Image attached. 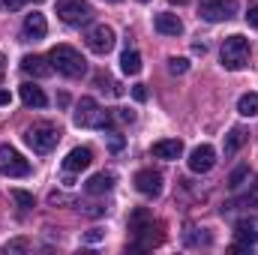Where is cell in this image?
Here are the masks:
<instances>
[{
    "label": "cell",
    "instance_id": "obj_17",
    "mask_svg": "<svg viewBox=\"0 0 258 255\" xmlns=\"http://www.w3.org/2000/svg\"><path fill=\"white\" fill-rule=\"evenodd\" d=\"M234 240H237V246L240 249H249V246H255V240H258V231H255V225L252 222H237L234 225Z\"/></svg>",
    "mask_w": 258,
    "mask_h": 255
},
{
    "label": "cell",
    "instance_id": "obj_10",
    "mask_svg": "<svg viewBox=\"0 0 258 255\" xmlns=\"http://www.w3.org/2000/svg\"><path fill=\"white\" fill-rule=\"evenodd\" d=\"M135 189L141 192V195L156 198V195L162 192V174L153 171V168H141V171L135 174Z\"/></svg>",
    "mask_w": 258,
    "mask_h": 255
},
{
    "label": "cell",
    "instance_id": "obj_32",
    "mask_svg": "<svg viewBox=\"0 0 258 255\" xmlns=\"http://www.w3.org/2000/svg\"><path fill=\"white\" fill-rule=\"evenodd\" d=\"M24 3H27V0H3V6H6V9H21Z\"/></svg>",
    "mask_w": 258,
    "mask_h": 255
},
{
    "label": "cell",
    "instance_id": "obj_25",
    "mask_svg": "<svg viewBox=\"0 0 258 255\" xmlns=\"http://www.w3.org/2000/svg\"><path fill=\"white\" fill-rule=\"evenodd\" d=\"M186 69H189V60L186 57H171L168 60V72H174V75H183Z\"/></svg>",
    "mask_w": 258,
    "mask_h": 255
},
{
    "label": "cell",
    "instance_id": "obj_12",
    "mask_svg": "<svg viewBox=\"0 0 258 255\" xmlns=\"http://www.w3.org/2000/svg\"><path fill=\"white\" fill-rule=\"evenodd\" d=\"M21 69H24L27 75H33V78H48V75L54 72L51 60L42 57V54H27V57H21Z\"/></svg>",
    "mask_w": 258,
    "mask_h": 255
},
{
    "label": "cell",
    "instance_id": "obj_24",
    "mask_svg": "<svg viewBox=\"0 0 258 255\" xmlns=\"http://www.w3.org/2000/svg\"><path fill=\"white\" fill-rule=\"evenodd\" d=\"M93 81H96V87H99V90H105V87H108V93H114V96L120 93V87H117V84H114V81H111L108 75H102V72H99V75H96Z\"/></svg>",
    "mask_w": 258,
    "mask_h": 255
},
{
    "label": "cell",
    "instance_id": "obj_15",
    "mask_svg": "<svg viewBox=\"0 0 258 255\" xmlns=\"http://www.w3.org/2000/svg\"><path fill=\"white\" fill-rule=\"evenodd\" d=\"M153 27H156L162 36H180V33H183V21H180L177 15H171V12H159L156 21H153Z\"/></svg>",
    "mask_w": 258,
    "mask_h": 255
},
{
    "label": "cell",
    "instance_id": "obj_36",
    "mask_svg": "<svg viewBox=\"0 0 258 255\" xmlns=\"http://www.w3.org/2000/svg\"><path fill=\"white\" fill-rule=\"evenodd\" d=\"M111 3H117V0H111Z\"/></svg>",
    "mask_w": 258,
    "mask_h": 255
},
{
    "label": "cell",
    "instance_id": "obj_35",
    "mask_svg": "<svg viewBox=\"0 0 258 255\" xmlns=\"http://www.w3.org/2000/svg\"><path fill=\"white\" fill-rule=\"evenodd\" d=\"M33 3H42V0H33Z\"/></svg>",
    "mask_w": 258,
    "mask_h": 255
},
{
    "label": "cell",
    "instance_id": "obj_16",
    "mask_svg": "<svg viewBox=\"0 0 258 255\" xmlns=\"http://www.w3.org/2000/svg\"><path fill=\"white\" fill-rule=\"evenodd\" d=\"M183 153V141L180 138H162L153 144V156L156 159H177Z\"/></svg>",
    "mask_w": 258,
    "mask_h": 255
},
{
    "label": "cell",
    "instance_id": "obj_9",
    "mask_svg": "<svg viewBox=\"0 0 258 255\" xmlns=\"http://www.w3.org/2000/svg\"><path fill=\"white\" fill-rule=\"evenodd\" d=\"M213 165H216V150L210 144H198L192 153H189V171H195V174H204Z\"/></svg>",
    "mask_w": 258,
    "mask_h": 255
},
{
    "label": "cell",
    "instance_id": "obj_30",
    "mask_svg": "<svg viewBox=\"0 0 258 255\" xmlns=\"http://www.w3.org/2000/svg\"><path fill=\"white\" fill-rule=\"evenodd\" d=\"M243 204H258V183L252 186V189L246 192V198H243Z\"/></svg>",
    "mask_w": 258,
    "mask_h": 255
},
{
    "label": "cell",
    "instance_id": "obj_33",
    "mask_svg": "<svg viewBox=\"0 0 258 255\" xmlns=\"http://www.w3.org/2000/svg\"><path fill=\"white\" fill-rule=\"evenodd\" d=\"M0 105H9V90L0 87Z\"/></svg>",
    "mask_w": 258,
    "mask_h": 255
},
{
    "label": "cell",
    "instance_id": "obj_4",
    "mask_svg": "<svg viewBox=\"0 0 258 255\" xmlns=\"http://www.w3.org/2000/svg\"><path fill=\"white\" fill-rule=\"evenodd\" d=\"M219 60L228 72H237L249 63V39H243L240 33H231L225 42H222V51H219Z\"/></svg>",
    "mask_w": 258,
    "mask_h": 255
},
{
    "label": "cell",
    "instance_id": "obj_7",
    "mask_svg": "<svg viewBox=\"0 0 258 255\" xmlns=\"http://www.w3.org/2000/svg\"><path fill=\"white\" fill-rule=\"evenodd\" d=\"M198 12L204 21H228L237 15V0H204Z\"/></svg>",
    "mask_w": 258,
    "mask_h": 255
},
{
    "label": "cell",
    "instance_id": "obj_21",
    "mask_svg": "<svg viewBox=\"0 0 258 255\" xmlns=\"http://www.w3.org/2000/svg\"><path fill=\"white\" fill-rule=\"evenodd\" d=\"M237 111H240L243 117H255L258 114V93H243V96L237 99Z\"/></svg>",
    "mask_w": 258,
    "mask_h": 255
},
{
    "label": "cell",
    "instance_id": "obj_37",
    "mask_svg": "<svg viewBox=\"0 0 258 255\" xmlns=\"http://www.w3.org/2000/svg\"><path fill=\"white\" fill-rule=\"evenodd\" d=\"M144 3H147V0H144Z\"/></svg>",
    "mask_w": 258,
    "mask_h": 255
},
{
    "label": "cell",
    "instance_id": "obj_5",
    "mask_svg": "<svg viewBox=\"0 0 258 255\" xmlns=\"http://www.w3.org/2000/svg\"><path fill=\"white\" fill-rule=\"evenodd\" d=\"M57 18L63 24H72V27H81L93 18V9L87 0H57Z\"/></svg>",
    "mask_w": 258,
    "mask_h": 255
},
{
    "label": "cell",
    "instance_id": "obj_20",
    "mask_svg": "<svg viewBox=\"0 0 258 255\" xmlns=\"http://www.w3.org/2000/svg\"><path fill=\"white\" fill-rule=\"evenodd\" d=\"M120 69H123L126 75H138V72H141V54L126 48V51L120 54Z\"/></svg>",
    "mask_w": 258,
    "mask_h": 255
},
{
    "label": "cell",
    "instance_id": "obj_28",
    "mask_svg": "<svg viewBox=\"0 0 258 255\" xmlns=\"http://www.w3.org/2000/svg\"><path fill=\"white\" fill-rule=\"evenodd\" d=\"M246 24H249V27H258V3L255 6H249V12H246Z\"/></svg>",
    "mask_w": 258,
    "mask_h": 255
},
{
    "label": "cell",
    "instance_id": "obj_29",
    "mask_svg": "<svg viewBox=\"0 0 258 255\" xmlns=\"http://www.w3.org/2000/svg\"><path fill=\"white\" fill-rule=\"evenodd\" d=\"M132 96H135V102H144V99H147V90H144V84H135V87H132Z\"/></svg>",
    "mask_w": 258,
    "mask_h": 255
},
{
    "label": "cell",
    "instance_id": "obj_14",
    "mask_svg": "<svg viewBox=\"0 0 258 255\" xmlns=\"http://www.w3.org/2000/svg\"><path fill=\"white\" fill-rule=\"evenodd\" d=\"M18 96H21V102L27 105V108H45L48 105V96L42 93V87H36V84H21L18 87Z\"/></svg>",
    "mask_w": 258,
    "mask_h": 255
},
{
    "label": "cell",
    "instance_id": "obj_34",
    "mask_svg": "<svg viewBox=\"0 0 258 255\" xmlns=\"http://www.w3.org/2000/svg\"><path fill=\"white\" fill-rule=\"evenodd\" d=\"M3 63H6V57H3V54H0V75H3Z\"/></svg>",
    "mask_w": 258,
    "mask_h": 255
},
{
    "label": "cell",
    "instance_id": "obj_1",
    "mask_svg": "<svg viewBox=\"0 0 258 255\" xmlns=\"http://www.w3.org/2000/svg\"><path fill=\"white\" fill-rule=\"evenodd\" d=\"M60 135H63L60 126L51 123V120H39V123H33V126L24 129V141H27V147H30L33 153H51V150L57 147Z\"/></svg>",
    "mask_w": 258,
    "mask_h": 255
},
{
    "label": "cell",
    "instance_id": "obj_3",
    "mask_svg": "<svg viewBox=\"0 0 258 255\" xmlns=\"http://www.w3.org/2000/svg\"><path fill=\"white\" fill-rule=\"evenodd\" d=\"M48 60L51 66L66 75V78H81L84 72H87V60L81 57V51H75L72 45H54L51 48V54H48Z\"/></svg>",
    "mask_w": 258,
    "mask_h": 255
},
{
    "label": "cell",
    "instance_id": "obj_23",
    "mask_svg": "<svg viewBox=\"0 0 258 255\" xmlns=\"http://www.w3.org/2000/svg\"><path fill=\"white\" fill-rule=\"evenodd\" d=\"M27 246H30V243H27L24 237H18V240H9V243H3V252H6V255H15V252H27Z\"/></svg>",
    "mask_w": 258,
    "mask_h": 255
},
{
    "label": "cell",
    "instance_id": "obj_11",
    "mask_svg": "<svg viewBox=\"0 0 258 255\" xmlns=\"http://www.w3.org/2000/svg\"><path fill=\"white\" fill-rule=\"evenodd\" d=\"M90 162H93V153H90V147H75V150H69V153H66L63 171H66V174H78V171H84Z\"/></svg>",
    "mask_w": 258,
    "mask_h": 255
},
{
    "label": "cell",
    "instance_id": "obj_13",
    "mask_svg": "<svg viewBox=\"0 0 258 255\" xmlns=\"http://www.w3.org/2000/svg\"><path fill=\"white\" fill-rule=\"evenodd\" d=\"M45 33H48L45 15H42V12H30V15L24 18V39H30V42H39Z\"/></svg>",
    "mask_w": 258,
    "mask_h": 255
},
{
    "label": "cell",
    "instance_id": "obj_19",
    "mask_svg": "<svg viewBox=\"0 0 258 255\" xmlns=\"http://www.w3.org/2000/svg\"><path fill=\"white\" fill-rule=\"evenodd\" d=\"M111 186H114V174H105V171H102V174H93V177L84 183V189L90 192V195H102V192H108Z\"/></svg>",
    "mask_w": 258,
    "mask_h": 255
},
{
    "label": "cell",
    "instance_id": "obj_6",
    "mask_svg": "<svg viewBox=\"0 0 258 255\" xmlns=\"http://www.w3.org/2000/svg\"><path fill=\"white\" fill-rule=\"evenodd\" d=\"M0 174L6 177H27L30 174V162L9 144H0Z\"/></svg>",
    "mask_w": 258,
    "mask_h": 255
},
{
    "label": "cell",
    "instance_id": "obj_31",
    "mask_svg": "<svg viewBox=\"0 0 258 255\" xmlns=\"http://www.w3.org/2000/svg\"><path fill=\"white\" fill-rule=\"evenodd\" d=\"M84 240L96 243V240H102V231H99V228H93V231H87V234H84Z\"/></svg>",
    "mask_w": 258,
    "mask_h": 255
},
{
    "label": "cell",
    "instance_id": "obj_22",
    "mask_svg": "<svg viewBox=\"0 0 258 255\" xmlns=\"http://www.w3.org/2000/svg\"><path fill=\"white\" fill-rule=\"evenodd\" d=\"M249 177V165H237L234 171H231V177H228V186L231 189H237V186H243V180Z\"/></svg>",
    "mask_w": 258,
    "mask_h": 255
},
{
    "label": "cell",
    "instance_id": "obj_2",
    "mask_svg": "<svg viewBox=\"0 0 258 255\" xmlns=\"http://www.w3.org/2000/svg\"><path fill=\"white\" fill-rule=\"evenodd\" d=\"M114 120L111 111H105L96 99L90 96H81L78 108H75V126H84V129H108Z\"/></svg>",
    "mask_w": 258,
    "mask_h": 255
},
{
    "label": "cell",
    "instance_id": "obj_26",
    "mask_svg": "<svg viewBox=\"0 0 258 255\" xmlns=\"http://www.w3.org/2000/svg\"><path fill=\"white\" fill-rule=\"evenodd\" d=\"M12 198H15V201H18V204H21L24 210H30V207H33V195H30V192L15 189V192H12Z\"/></svg>",
    "mask_w": 258,
    "mask_h": 255
},
{
    "label": "cell",
    "instance_id": "obj_8",
    "mask_svg": "<svg viewBox=\"0 0 258 255\" xmlns=\"http://www.w3.org/2000/svg\"><path fill=\"white\" fill-rule=\"evenodd\" d=\"M87 48L93 54H108L114 48V30L108 24H96L90 33H87Z\"/></svg>",
    "mask_w": 258,
    "mask_h": 255
},
{
    "label": "cell",
    "instance_id": "obj_18",
    "mask_svg": "<svg viewBox=\"0 0 258 255\" xmlns=\"http://www.w3.org/2000/svg\"><path fill=\"white\" fill-rule=\"evenodd\" d=\"M246 138H249V132L243 126H234L228 135H225V156H234L243 144H246Z\"/></svg>",
    "mask_w": 258,
    "mask_h": 255
},
{
    "label": "cell",
    "instance_id": "obj_27",
    "mask_svg": "<svg viewBox=\"0 0 258 255\" xmlns=\"http://www.w3.org/2000/svg\"><path fill=\"white\" fill-rule=\"evenodd\" d=\"M111 114H114V120H120V123H132V120H135V111H129V108H114Z\"/></svg>",
    "mask_w": 258,
    "mask_h": 255
}]
</instances>
